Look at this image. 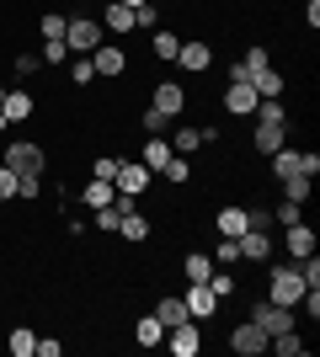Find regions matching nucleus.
Segmentation results:
<instances>
[{"label": "nucleus", "instance_id": "24", "mask_svg": "<svg viewBox=\"0 0 320 357\" xmlns=\"http://www.w3.org/2000/svg\"><path fill=\"white\" fill-rule=\"evenodd\" d=\"M219 235H229V240H241L245 229H251V224H245V208H219Z\"/></svg>", "mask_w": 320, "mask_h": 357}, {"label": "nucleus", "instance_id": "3", "mask_svg": "<svg viewBox=\"0 0 320 357\" xmlns=\"http://www.w3.org/2000/svg\"><path fill=\"white\" fill-rule=\"evenodd\" d=\"M251 320H257L267 336H283V331H294V310H289V304H273V298H257V304H251Z\"/></svg>", "mask_w": 320, "mask_h": 357}, {"label": "nucleus", "instance_id": "9", "mask_svg": "<svg viewBox=\"0 0 320 357\" xmlns=\"http://www.w3.org/2000/svg\"><path fill=\"white\" fill-rule=\"evenodd\" d=\"M91 70H96V75H107V80H118V75L128 70V54H123L118 43H96V54H91Z\"/></svg>", "mask_w": 320, "mask_h": 357}, {"label": "nucleus", "instance_id": "25", "mask_svg": "<svg viewBox=\"0 0 320 357\" xmlns=\"http://www.w3.org/2000/svg\"><path fill=\"white\" fill-rule=\"evenodd\" d=\"M273 176L283 181V176H305V171H299V149H273Z\"/></svg>", "mask_w": 320, "mask_h": 357}, {"label": "nucleus", "instance_id": "39", "mask_svg": "<svg viewBox=\"0 0 320 357\" xmlns=\"http://www.w3.org/2000/svg\"><path fill=\"white\" fill-rule=\"evenodd\" d=\"M139 123H144V134H171V118H166V112H155V107H144V118H139Z\"/></svg>", "mask_w": 320, "mask_h": 357}, {"label": "nucleus", "instance_id": "8", "mask_svg": "<svg viewBox=\"0 0 320 357\" xmlns=\"http://www.w3.org/2000/svg\"><path fill=\"white\" fill-rule=\"evenodd\" d=\"M182 304H187V320H208V314L219 310V298H213V288H208V283H187Z\"/></svg>", "mask_w": 320, "mask_h": 357}, {"label": "nucleus", "instance_id": "12", "mask_svg": "<svg viewBox=\"0 0 320 357\" xmlns=\"http://www.w3.org/2000/svg\"><path fill=\"white\" fill-rule=\"evenodd\" d=\"M155 112H166V118H176V112H182V107H187V91L182 86H176V80H160V86H155Z\"/></svg>", "mask_w": 320, "mask_h": 357}, {"label": "nucleus", "instance_id": "1", "mask_svg": "<svg viewBox=\"0 0 320 357\" xmlns=\"http://www.w3.org/2000/svg\"><path fill=\"white\" fill-rule=\"evenodd\" d=\"M267 298L299 310V298H305V278H299V267H294V256H289V261H277V267L267 272Z\"/></svg>", "mask_w": 320, "mask_h": 357}, {"label": "nucleus", "instance_id": "20", "mask_svg": "<svg viewBox=\"0 0 320 357\" xmlns=\"http://www.w3.org/2000/svg\"><path fill=\"white\" fill-rule=\"evenodd\" d=\"M171 155H176V149H171V139H166V134H150V144H144V155H139V160L150 165V171H160Z\"/></svg>", "mask_w": 320, "mask_h": 357}, {"label": "nucleus", "instance_id": "29", "mask_svg": "<svg viewBox=\"0 0 320 357\" xmlns=\"http://www.w3.org/2000/svg\"><path fill=\"white\" fill-rule=\"evenodd\" d=\"M176 48H182V38H176V32H160V27H155V59L176 64Z\"/></svg>", "mask_w": 320, "mask_h": 357}, {"label": "nucleus", "instance_id": "36", "mask_svg": "<svg viewBox=\"0 0 320 357\" xmlns=\"http://www.w3.org/2000/svg\"><path fill=\"white\" fill-rule=\"evenodd\" d=\"M32 347H38V336H32L27 326H16L11 331V357H32Z\"/></svg>", "mask_w": 320, "mask_h": 357}, {"label": "nucleus", "instance_id": "5", "mask_svg": "<svg viewBox=\"0 0 320 357\" xmlns=\"http://www.w3.org/2000/svg\"><path fill=\"white\" fill-rule=\"evenodd\" d=\"M150 181H155V171H150L144 160H134V165H123V160H118V176H112L118 197H139V192H150Z\"/></svg>", "mask_w": 320, "mask_h": 357}, {"label": "nucleus", "instance_id": "27", "mask_svg": "<svg viewBox=\"0 0 320 357\" xmlns=\"http://www.w3.org/2000/svg\"><path fill=\"white\" fill-rule=\"evenodd\" d=\"M267 347H273L277 357H305V336H299V331H283V336H273Z\"/></svg>", "mask_w": 320, "mask_h": 357}, {"label": "nucleus", "instance_id": "49", "mask_svg": "<svg viewBox=\"0 0 320 357\" xmlns=\"http://www.w3.org/2000/svg\"><path fill=\"white\" fill-rule=\"evenodd\" d=\"M150 6H160V0H150Z\"/></svg>", "mask_w": 320, "mask_h": 357}, {"label": "nucleus", "instance_id": "31", "mask_svg": "<svg viewBox=\"0 0 320 357\" xmlns=\"http://www.w3.org/2000/svg\"><path fill=\"white\" fill-rule=\"evenodd\" d=\"M235 261H241V240L219 235V251H213V267H235Z\"/></svg>", "mask_w": 320, "mask_h": 357}, {"label": "nucleus", "instance_id": "23", "mask_svg": "<svg viewBox=\"0 0 320 357\" xmlns=\"http://www.w3.org/2000/svg\"><path fill=\"white\" fill-rule=\"evenodd\" d=\"M86 208H107V203H118V187L112 181H102V176H91V187H86Z\"/></svg>", "mask_w": 320, "mask_h": 357}, {"label": "nucleus", "instance_id": "18", "mask_svg": "<svg viewBox=\"0 0 320 357\" xmlns=\"http://www.w3.org/2000/svg\"><path fill=\"white\" fill-rule=\"evenodd\" d=\"M118 235H123V240H134V245H144V240H150V219L128 208V213L118 219Z\"/></svg>", "mask_w": 320, "mask_h": 357}, {"label": "nucleus", "instance_id": "17", "mask_svg": "<svg viewBox=\"0 0 320 357\" xmlns=\"http://www.w3.org/2000/svg\"><path fill=\"white\" fill-rule=\"evenodd\" d=\"M102 27L107 32H134V11H128L123 0H107L102 6Z\"/></svg>", "mask_w": 320, "mask_h": 357}, {"label": "nucleus", "instance_id": "48", "mask_svg": "<svg viewBox=\"0 0 320 357\" xmlns=\"http://www.w3.org/2000/svg\"><path fill=\"white\" fill-rule=\"evenodd\" d=\"M0 102H6V86H0Z\"/></svg>", "mask_w": 320, "mask_h": 357}, {"label": "nucleus", "instance_id": "34", "mask_svg": "<svg viewBox=\"0 0 320 357\" xmlns=\"http://www.w3.org/2000/svg\"><path fill=\"white\" fill-rule=\"evenodd\" d=\"M160 176H166V181H176V187H182V181L192 176V165H187V155H171V160L160 165Z\"/></svg>", "mask_w": 320, "mask_h": 357}, {"label": "nucleus", "instance_id": "28", "mask_svg": "<svg viewBox=\"0 0 320 357\" xmlns=\"http://www.w3.org/2000/svg\"><path fill=\"white\" fill-rule=\"evenodd\" d=\"M64 27H70V16H59V11H48L43 22H38V32H43V43H64Z\"/></svg>", "mask_w": 320, "mask_h": 357}, {"label": "nucleus", "instance_id": "22", "mask_svg": "<svg viewBox=\"0 0 320 357\" xmlns=\"http://www.w3.org/2000/svg\"><path fill=\"white\" fill-rule=\"evenodd\" d=\"M134 342H139V347H160V342H166V326H160L155 314H139V326H134Z\"/></svg>", "mask_w": 320, "mask_h": 357}, {"label": "nucleus", "instance_id": "16", "mask_svg": "<svg viewBox=\"0 0 320 357\" xmlns=\"http://www.w3.org/2000/svg\"><path fill=\"white\" fill-rule=\"evenodd\" d=\"M283 134H289V123H257L251 144H257L261 155H273V149H283Z\"/></svg>", "mask_w": 320, "mask_h": 357}, {"label": "nucleus", "instance_id": "38", "mask_svg": "<svg viewBox=\"0 0 320 357\" xmlns=\"http://www.w3.org/2000/svg\"><path fill=\"white\" fill-rule=\"evenodd\" d=\"M283 197H289V203H305L310 197V176H283Z\"/></svg>", "mask_w": 320, "mask_h": 357}, {"label": "nucleus", "instance_id": "10", "mask_svg": "<svg viewBox=\"0 0 320 357\" xmlns=\"http://www.w3.org/2000/svg\"><path fill=\"white\" fill-rule=\"evenodd\" d=\"M32 91H22V86H6V102H0V112H6V123H27L32 118Z\"/></svg>", "mask_w": 320, "mask_h": 357}, {"label": "nucleus", "instance_id": "43", "mask_svg": "<svg viewBox=\"0 0 320 357\" xmlns=\"http://www.w3.org/2000/svg\"><path fill=\"white\" fill-rule=\"evenodd\" d=\"M6 197H16V171L11 165H0V203H6Z\"/></svg>", "mask_w": 320, "mask_h": 357}, {"label": "nucleus", "instance_id": "21", "mask_svg": "<svg viewBox=\"0 0 320 357\" xmlns=\"http://www.w3.org/2000/svg\"><path fill=\"white\" fill-rule=\"evenodd\" d=\"M150 314L171 331V326H182V320H187V304H182V298H155V310H150Z\"/></svg>", "mask_w": 320, "mask_h": 357}, {"label": "nucleus", "instance_id": "2", "mask_svg": "<svg viewBox=\"0 0 320 357\" xmlns=\"http://www.w3.org/2000/svg\"><path fill=\"white\" fill-rule=\"evenodd\" d=\"M64 43H70V54H96V43H107V38H102V27H96V16H70Z\"/></svg>", "mask_w": 320, "mask_h": 357}, {"label": "nucleus", "instance_id": "46", "mask_svg": "<svg viewBox=\"0 0 320 357\" xmlns=\"http://www.w3.org/2000/svg\"><path fill=\"white\" fill-rule=\"evenodd\" d=\"M305 22H310V27H320V0H305Z\"/></svg>", "mask_w": 320, "mask_h": 357}, {"label": "nucleus", "instance_id": "35", "mask_svg": "<svg viewBox=\"0 0 320 357\" xmlns=\"http://www.w3.org/2000/svg\"><path fill=\"white\" fill-rule=\"evenodd\" d=\"M241 70L251 75V80H257V75L267 70V48H261V43H251V48H245V59H241Z\"/></svg>", "mask_w": 320, "mask_h": 357}, {"label": "nucleus", "instance_id": "4", "mask_svg": "<svg viewBox=\"0 0 320 357\" xmlns=\"http://www.w3.org/2000/svg\"><path fill=\"white\" fill-rule=\"evenodd\" d=\"M0 165H11L16 176L43 171V144H32V139H11V144H6V160H0Z\"/></svg>", "mask_w": 320, "mask_h": 357}, {"label": "nucleus", "instance_id": "6", "mask_svg": "<svg viewBox=\"0 0 320 357\" xmlns=\"http://www.w3.org/2000/svg\"><path fill=\"white\" fill-rule=\"evenodd\" d=\"M267 342H273V336H267V331H261L257 320H245V326H235V331H229V347H235L241 357H261V352H267Z\"/></svg>", "mask_w": 320, "mask_h": 357}, {"label": "nucleus", "instance_id": "15", "mask_svg": "<svg viewBox=\"0 0 320 357\" xmlns=\"http://www.w3.org/2000/svg\"><path fill=\"white\" fill-rule=\"evenodd\" d=\"M273 256V235L267 229H245L241 235V261H267Z\"/></svg>", "mask_w": 320, "mask_h": 357}, {"label": "nucleus", "instance_id": "41", "mask_svg": "<svg viewBox=\"0 0 320 357\" xmlns=\"http://www.w3.org/2000/svg\"><path fill=\"white\" fill-rule=\"evenodd\" d=\"M38 59H43V64H64V59H70V43H43Z\"/></svg>", "mask_w": 320, "mask_h": 357}, {"label": "nucleus", "instance_id": "44", "mask_svg": "<svg viewBox=\"0 0 320 357\" xmlns=\"http://www.w3.org/2000/svg\"><path fill=\"white\" fill-rule=\"evenodd\" d=\"M91 171H96L102 181H112V176H118V160H112V155H96V165H91Z\"/></svg>", "mask_w": 320, "mask_h": 357}, {"label": "nucleus", "instance_id": "32", "mask_svg": "<svg viewBox=\"0 0 320 357\" xmlns=\"http://www.w3.org/2000/svg\"><path fill=\"white\" fill-rule=\"evenodd\" d=\"M134 27L155 32V27H160V6H150V0H139V6H134Z\"/></svg>", "mask_w": 320, "mask_h": 357}, {"label": "nucleus", "instance_id": "11", "mask_svg": "<svg viewBox=\"0 0 320 357\" xmlns=\"http://www.w3.org/2000/svg\"><path fill=\"white\" fill-rule=\"evenodd\" d=\"M176 64H182L187 75H203V70L213 64V48H208V43H187V38H182V48H176Z\"/></svg>", "mask_w": 320, "mask_h": 357}, {"label": "nucleus", "instance_id": "7", "mask_svg": "<svg viewBox=\"0 0 320 357\" xmlns=\"http://www.w3.org/2000/svg\"><path fill=\"white\" fill-rule=\"evenodd\" d=\"M166 347H171L176 357H198V352H203V331H198V320L171 326V331H166Z\"/></svg>", "mask_w": 320, "mask_h": 357}, {"label": "nucleus", "instance_id": "33", "mask_svg": "<svg viewBox=\"0 0 320 357\" xmlns=\"http://www.w3.org/2000/svg\"><path fill=\"white\" fill-rule=\"evenodd\" d=\"M16 197H43V171H27V176H16Z\"/></svg>", "mask_w": 320, "mask_h": 357}, {"label": "nucleus", "instance_id": "47", "mask_svg": "<svg viewBox=\"0 0 320 357\" xmlns=\"http://www.w3.org/2000/svg\"><path fill=\"white\" fill-rule=\"evenodd\" d=\"M6 128H11V123H6V112H0V134H6Z\"/></svg>", "mask_w": 320, "mask_h": 357}, {"label": "nucleus", "instance_id": "14", "mask_svg": "<svg viewBox=\"0 0 320 357\" xmlns=\"http://www.w3.org/2000/svg\"><path fill=\"white\" fill-rule=\"evenodd\" d=\"M257 102H261V96H257L251 86H229V91H224V112H229V118H251V112H257Z\"/></svg>", "mask_w": 320, "mask_h": 357}, {"label": "nucleus", "instance_id": "30", "mask_svg": "<svg viewBox=\"0 0 320 357\" xmlns=\"http://www.w3.org/2000/svg\"><path fill=\"white\" fill-rule=\"evenodd\" d=\"M198 144H203L198 128H171V149H176V155H192Z\"/></svg>", "mask_w": 320, "mask_h": 357}, {"label": "nucleus", "instance_id": "45", "mask_svg": "<svg viewBox=\"0 0 320 357\" xmlns=\"http://www.w3.org/2000/svg\"><path fill=\"white\" fill-rule=\"evenodd\" d=\"M64 352V342H43V336H38V347H32V357H59Z\"/></svg>", "mask_w": 320, "mask_h": 357}, {"label": "nucleus", "instance_id": "13", "mask_svg": "<svg viewBox=\"0 0 320 357\" xmlns=\"http://www.w3.org/2000/svg\"><path fill=\"white\" fill-rule=\"evenodd\" d=\"M283 245H289V256H294V261H299V256H315V229H310L305 219H299V224H289V229H283Z\"/></svg>", "mask_w": 320, "mask_h": 357}, {"label": "nucleus", "instance_id": "42", "mask_svg": "<svg viewBox=\"0 0 320 357\" xmlns=\"http://www.w3.org/2000/svg\"><path fill=\"white\" fill-rule=\"evenodd\" d=\"M43 70V59H38V54H16V75H22V80H27V75H38Z\"/></svg>", "mask_w": 320, "mask_h": 357}, {"label": "nucleus", "instance_id": "37", "mask_svg": "<svg viewBox=\"0 0 320 357\" xmlns=\"http://www.w3.org/2000/svg\"><path fill=\"white\" fill-rule=\"evenodd\" d=\"M273 219L283 224V229H289V224H299V219H305V203H289V197H283V203L273 208Z\"/></svg>", "mask_w": 320, "mask_h": 357}, {"label": "nucleus", "instance_id": "19", "mask_svg": "<svg viewBox=\"0 0 320 357\" xmlns=\"http://www.w3.org/2000/svg\"><path fill=\"white\" fill-rule=\"evenodd\" d=\"M182 272H187V283H208L213 256H208V251H187V256H182Z\"/></svg>", "mask_w": 320, "mask_h": 357}, {"label": "nucleus", "instance_id": "40", "mask_svg": "<svg viewBox=\"0 0 320 357\" xmlns=\"http://www.w3.org/2000/svg\"><path fill=\"white\" fill-rule=\"evenodd\" d=\"M70 80H75V86H91V80H96V70H91V54H80V59L70 64Z\"/></svg>", "mask_w": 320, "mask_h": 357}, {"label": "nucleus", "instance_id": "26", "mask_svg": "<svg viewBox=\"0 0 320 357\" xmlns=\"http://www.w3.org/2000/svg\"><path fill=\"white\" fill-rule=\"evenodd\" d=\"M251 91H257L261 102H267V96H283V75H277V70H273V64H267V70H261V75H257V80H251Z\"/></svg>", "mask_w": 320, "mask_h": 357}]
</instances>
